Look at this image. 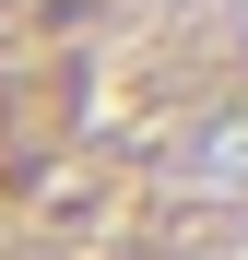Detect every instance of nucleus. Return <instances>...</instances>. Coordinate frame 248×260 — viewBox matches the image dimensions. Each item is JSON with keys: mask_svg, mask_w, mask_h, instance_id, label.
<instances>
[{"mask_svg": "<svg viewBox=\"0 0 248 260\" xmlns=\"http://www.w3.org/2000/svg\"><path fill=\"white\" fill-rule=\"evenodd\" d=\"M189 178L213 189V201H248V107H213L189 130Z\"/></svg>", "mask_w": 248, "mask_h": 260, "instance_id": "1", "label": "nucleus"}]
</instances>
